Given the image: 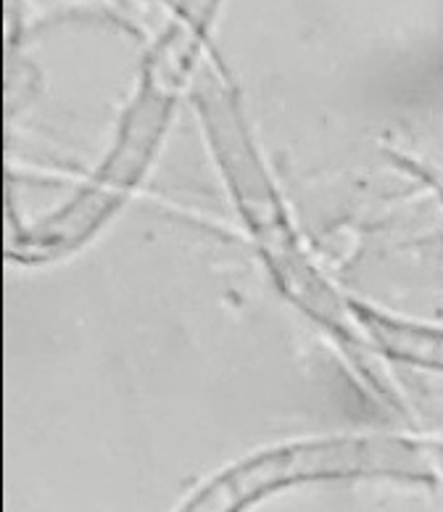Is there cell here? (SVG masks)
<instances>
[{
    "label": "cell",
    "mask_w": 443,
    "mask_h": 512,
    "mask_svg": "<svg viewBox=\"0 0 443 512\" xmlns=\"http://www.w3.org/2000/svg\"><path fill=\"white\" fill-rule=\"evenodd\" d=\"M370 330L375 333L380 344L396 357L414 359V362H428V365H443V333H430V330L404 328V325H391L383 320H367Z\"/></svg>",
    "instance_id": "2"
},
{
    "label": "cell",
    "mask_w": 443,
    "mask_h": 512,
    "mask_svg": "<svg viewBox=\"0 0 443 512\" xmlns=\"http://www.w3.org/2000/svg\"><path fill=\"white\" fill-rule=\"evenodd\" d=\"M433 454L409 444H322V447H291L262 454L256 460L230 470L211 483L185 512H235L248 499L259 497L269 486L312 476L338 473H425Z\"/></svg>",
    "instance_id": "1"
}]
</instances>
